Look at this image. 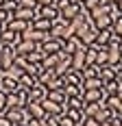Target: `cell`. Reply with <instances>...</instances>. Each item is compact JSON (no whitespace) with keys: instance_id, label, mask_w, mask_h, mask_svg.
Here are the masks:
<instances>
[{"instance_id":"obj_37","label":"cell","mask_w":122,"mask_h":126,"mask_svg":"<svg viewBox=\"0 0 122 126\" xmlns=\"http://www.w3.org/2000/svg\"><path fill=\"white\" fill-rule=\"evenodd\" d=\"M0 126H13V122H9V120L4 117V113H0Z\"/></svg>"},{"instance_id":"obj_24","label":"cell","mask_w":122,"mask_h":126,"mask_svg":"<svg viewBox=\"0 0 122 126\" xmlns=\"http://www.w3.org/2000/svg\"><path fill=\"white\" fill-rule=\"evenodd\" d=\"M44 57H46V52L37 46L35 50H31L28 54H26V61H31V63H41V61H44Z\"/></svg>"},{"instance_id":"obj_4","label":"cell","mask_w":122,"mask_h":126,"mask_svg":"<svg viewBox=\"0 0 122 126\" xmlns=\"http://www.w3.org/2000/svg\"><path fill=\"white\" fill-rule=\"evenodd\" d=\"M83 46H85V44L81 41L79 35H72V37H68V39L61 41V50L65 52V54H72V52H76L79 48H83Z\"/></svg>"},{"instance_id":"obj_7","label":"cell","mask_w":122,"mask_h":126,"mask_svg":"<svg viewBox=\"0 0 122 126\" xmlns=\"http://www.w3.org/2000/svg\"><path fill=\"white\" fill-rule=\"evenodd\" d=\"M4 28H9V31H15V33H24L26 28H31V22L28 20H20V17H9L7 22H4Z\"/></svg>"},{"instance_id":"obj_15","label":"cell","mask_w":122,"mask_h":126,"mask_svg":"<svg viewBox=\"0 0 122 126\" xmlns=\"http://www.w3.org/2000/svg\"><path fill=\"white\" fill-rule=\"evenodd\" d=\"M41 104H44L46 115H61V113H63V107H61L59 102H52V100H48V98H44Z\"/></svg>"},{"instance_id":"obj_46","label":"cell","mask_w":122,"mask_h":126,"mask_svg":"<svg viewBox=\"0 0 122 126\" xmlns=\"http://www.w3.org/2000/svg\"><path fill=\"white\" fill-rule=\"evenodd\" d=\"M2 2H4V0H0V7H2Z\"/></svg>"},{"instance_id":"obj_17","label":"cell","mask_w":122,"mask_h":126,"mask_svg":"<svg viewBox=\"0 0 122 126\" xmlns=\"http://www.w3.org/2000/svg\"><path fill=\"white\" fill-rule=\"evenodd\" d=\"M37 46H39V44L31 41V39H22V41L15 46V54H22V57H26V54H28L31 50H35Z\"/></svg>"},{"instance_id":"obj_2","label":"cell","mask_w":122,"mask_h":126,"mask_svg":"<svg viewBox=\"0 0 122 126\" xmlns=\"http://www.w3.org/2000/svg\"><path fill=\"white\" fill-rule=\"evenodd\" d=\"M15 48H9V46H2V50H0V72L4 74L9 67L13 65V61H15Z\"/></svg>"},{"instance_id":"obj_35","label":"cell","mask_w":122,"mask_h":126,"mask_svg":"<svg viewBox=\"0 0 122 126\" xmlns=\"http://www.w3.org/2000/svg\"><path fill=\"white\" fill-rule=\"evenodd\" d=\"M83 126H100V122H98L96 117H85L83 120Z\"/></svg>"},{"instance_id":"obj_20","label":"cell","mask_w":122,"mask_h":126,"mask_svg":"<svg viewBox=\"0 0 122 126\" xmlns=\"http://www.w3.org/2000/svg\"><path fill=\"white\" fill-rule=\"evenodd\" d=\"M18 83H20V87H22V89H31L33 85H37V76L28 74V72H22L20 78H18Z\"/></svg>"},{"instance_id":"obj_12","label":"cell","mask_w":122,"mask_h":126,"mask_svg":"<svg viewBox=\"0 0 122 126\" xmlns=\"http://www.w3.org/2000/svg\"><path fill=\"white\" fill-rule=\"evenodd\" d=\"M39 48L46 52V54H52V52H59L61 50V41L55 39V37H48V39H44V41L39 44Z\"/></svg>"},{"instance_id":"obj_28","label":"cell","mask_w":122,"mask_h":126,"mask_svg":"<svg viewBox=\"0 0 122 126\" xmlns=\"http://www.w3.org/2000/svg\"><path fill=\"white\" fill-rule=\"evenodd\" d=\"M81 76H83V78H92V76H98V65H96V63H92V65H85V67L81 70Z\"/></svg>"},{"instance_id":"obj_27","label":"cell","mask_w":122,"mask_h":126,"mask_svg":"<svg viewBox=\"0 0 122 126\" xmlns=\"http://www.w3.org/2000/svg\"><path fill=\"white\" fill-rule=\"evenodd\" d=\"M63 94H65L68 98L83 96V87H81V85H63Z\"/></svg>"},{"instance_id":"obj_43","label":"cell","mask_w":122,"mask_h":126,"mask_svg":"<svg viewBox=\"0 0 122 126\" xmlns=\"http://www.w3.org/2000/svg\"><path fill=\"white\" fill-rule=\"evenodd\" d=\"M13 126H26V124H13Z\"/></svg>"},{"instance_id":"obj_10","label":"cell","mask_w":122,"mask_h":126,"mask_svg":"<svg viewBox=\"0 0 122 126\" xmlns=\"http://www.w3.org/2000/svg\"><path fill=\"white\" fill-rule=\"evenodd\" d=\"M26 89H18L15 94H9V107H26Z\"/></svg>"},{"instance_id":"obj_30","label":"cell","mask_w":122,"mask_h":126,"mask_svg":"<svg viewBox=\"0 0 122 126\" xmlns=\"http://www.w3.org/2000/svg\"><path fill=\"white\" fill-rule=\"evenodd\" d=\"M102 2H107V0H83V9L85 11H94L96 7H100Z\"/></svg>"},{"instance_id":"obj_22","label":"cell","mask_w":122,"mask_h":126,"mask_svg":"<svg viewBox=\"0 0 122 126\" xmlns=\"http://www.w3.org/2000/svg\"><path fill=\"white\" fill-rule=\"evenodd\" d=\"M31 26H33L35 31H44V33H48L50 26H52V22H50V20H46V17H35V20L31 22Z\"/></svg>"},{"instance_id":"obj_26","label":"cell","mask_w":122,"mask_h":126,"mask_svg":"<svg viewBox=\"0 0 122 126\" xmlns=\"http://www.w3.org/2000/svg\"><path fill=\"white\" fill-rule=\"evenodd\" d=\"M83 89H102V80H100L98 76L83 78Z\"/></svg>"},{"instance_id":"obj_3","label":"cell","mask_w":122,"mask_h":126,"mask_svg":"<svg viewBox=\"0 0 122 126\" xmlns=\"http://www.w3.org/2000/svg\"><path fill=\"white\" fill-rule=\"evenodd\" d=\"M20 41H22V35H20V33H15V31H9V28H2V31H0V44H2V46L15 48Z\"/></svg>"},{"instance_id":"obj_45","label":"cell","mask_w":122,"mask_h":126,"mask_svg":"<svg viewBox=\"0 0 122 126\" xmlns=\"http://www.w3.org/2000/svg\"><path fill=\"white\" fill-rule=\"evenodd\" d=\"M2 28H4V24H0V31H2Z\"/></svg>"},{"instance_id":"obj_42","label":"cell","mask_w":122,"mask_h":126,"mask_svg":"<svg viewBox=\"0 0 122 126\" xmlns=\"http://www.w3.org/2000/svg\"><path fill=\"white\" fill-rule=\"evenodd\" d=\"M118 98H120V100H122V91H120V94H118Z\"/></svg>"},{"instance_id":"obj_41","label":"cell","mask_w":122,"mask_h":126,"mask_svg":"<svg viewBox=\"0 0 122 126\" xmlns=\"http://www.w3.org/2000/svg\"><path fill=\"white\" fill-rule=\"evenodd\" d=\"M107 2H111V4H118V2H120V0H107Z\"/></svg>"},{"instance_id":"obj_32","label":"cell","mask_w":122,"mask_h":126,"mask_svg":"<svg viewBox=\"0 0 122 126\" xmlns=\"http://www.w3.org/2000/svg\"><path fill=\"white\" fill-rule=\"evenodd\" d=\"M7 107H9V96H7V94H4V91L0 89V113H2V111H4Z\"/></svg>"},{"instance_id":"obj_33","label":"cell","mask_w":122,"mask_h":126,"mask_svg":"<svg viewBox=\"0 0 122 126\" xmlns=\"http://www.w3.org/2000/svg\"><path fill=\"white\" fill-rule=\"evenodd\" d=\"M74 124H76V122H72V120H70L65 113L59 115V126H74Z\"/></svg>"},{"instance_id":"obj_13","label":"cell","mask_w":122,"mask_h":126,"mask_svg":"<svg viewBox=\"0 0 122 126\" xmlns=\"http://www.w3.org/2000/svg\"><path fill=\"white\" fill-rule=\"evenodd\" d=\"M83 100L85 102H102L105 91L102 89H83Z\"/></svg>"},{"instance_id":"obj_5","label":"cell","mask_w":122,"mask_h":126,"mask_svg":"<svg viewBox=\"0 0 122 126\" xmlns=\"http://www.w3.org/2000/svg\"><path fill=\"white\" fill-rule=\"evenodd\" d=\"M0 89L9 96V94H15L18 89H22V87H20L18 78H13V76H9V74H2V78H0Z\"/></svg>"},{"instance_id":"obj_31","label":"cell","mask_w":122,"mask_h":126,"mask_svg":"<svg viewBox=\"0 0 122 126\" xmlns=\"http://www.w3.org/2000/svg\"><path fill=\"white\" fill-rule=\"evenodd\" d=\"M41 122L44 126H59V115H46V117H41Z\"/></svg>"},{"instance_id":"obj_8","label":"cell","mask_w":122,"mask_h":126,"mask_svg":"<svg viewBox=\"0 0 122 126\" xmlns=\"http://www.w3.org/2000/svg\"><path fill=\"white\" fill-rule=\"evenodd\" d=\"M46 94H48V89L44 87V85H33L31 89H26V98H28V102H39L46 98Z\"/></svg>"},{"instance_id":"obj_39","label":"cell","mask_w":122,"mask_h":126,"mask_svg":"<svg viewBox=\"0 0 122 126\" xmlns=\"http://www.w3.org/2000/svg\"><path fill=\"white\" fill-rule=\"evenodd\" d=\"M100 126H113V122H111V117H109V120H105V122H100Z\"/></svg>"},{"instance_id":"obj_44","label":"cell","mask_w":122,"mask_h":126,"mask_svg":"<svg viewBox=\"0 0 122 126\" xmlns=\"http://www.w3.org/2000/svg\"><path fill=\"white\" fill-rule=\"evenodd\" d=\"M74 2H81V4H83V0H74Z\"/></svg>"},{"instance_id":"obj_19","label":"cell","mask_w":122,"mask_h":126,"mask_svg":"<svg viewBox=\"0 0 122 126\" xmlns=\"http://www.w3.org/2000/svg\"><path fill=\"white\" fill-rule=\"evenodd\" d=\"M102 91H105V96H116V94H120V91H122V85L113 78V80L102 83Z\"/></svg>"},{"instance_id":"obj_18","label":"cell","mask_w":122,"mask_h":126,"mask_svg":"<svg viewBox=\"0 0 122 126\" xmlns=\"http://www.w3.org/2000/svg\"><path fill=\"white\" fill-rule=\"evenodd\" d=\"M96 35H98L96 28H94V26H87V28L79 35V37H81V41H83L85 46H92V44H96Z\"/></svg>"},{"instance_id":"obj_38","label":"cell","mask_w":122,"mask_h":126,"mask_svg":"<svg viewBox=\"0 0 122 126\" xmlns=\"http://www.w3.org/2000/svg\"><path fill=\"white\" fill-rule=\"evenodd\" d=\"M37 7H46V4H52V0H35Z\"/></svg>"},{"instance_id":"obj_25","label":"cell","mask_w":122,"mask_h":126,"mask_svg":"<svg viewBox=\"0 0 122 126\" xmlns=\"http://www.w3.org/2000/svg\"><path fill=\"white\" fill-rule=\"evenodd\" d=\"M92 117H96L98 122H105V120H109V117H111V109H109V107H105V104L100 102V107H98V111H96L94 115H92Z\"/></svg>"},{"instance_id":"obj_34","label":"cell","mask_w":122,"mask_h":126,"mask_svg":"<svg viewBox=\"0 0 122 126\" xmlns=\"http://www.w3.org/2000/svg\"><path fill=\"white\" fill-rule=\"evenodd\" d=\"M18 7H31V9H35L37 2L35 0H18Z\"/></svg>"},{"instance_id":"obj_36","label":"cell","mask_w":122,"mask_h":126,"mask_svg":"<svg viewBox=\"0 0 122 126\" xmlns=\"http://www.w3.org/2000/svg\"><path fill=\"white\" fill-rule=\"evenodd\" d=\"M9 17H11V15H9V13L4 11V9H2V7H0V24H4V22H7V20H9Z\"/></svg>"},{"instance_id":"obj_11","label":"cell","mask_w":122,"mask_h":126,"mask_svg":"<svg viewBox=\"0 0 122 126\" xmlns=\"http://www.w3.org/2000/svg\"><path fill=\"white\" fill-rule=\"evenodd\" d=\"M85 48L87 46H83V48H79L76 52L70 54V59H72V70H83V67H85Z\"/></svg>"},{"instance_id":"obj_21","label":"cell","mask_w":122,"mask_h":126,"mask_svg":"<svg viewBox=\"0 0 122 126\" xmlns=\"http://www.w3.org/2000/svg\"><path fill=\"white\" fill-rule=\"evenodd\" d=\"M46 98H48V100H52V102H59V104L68 102V96L63 94V89H48Z\"/></svg>"},{"instance_id":"obj_6","label":"cell","mask_w":122,"mask_h":126,"mask_svg":"<svg viewBox=\"0 0 122 126\" xmlns=\"http://www.w3.org/2000/svg\"><path fill=\"white\" fill-rule=\"evenodd\" d=\"M81 11H83V4H81V2H70V4H65V7L59 11V15L63 17V20L70 22V20H74Z\"/></svg>"},{"instance_id":"obj_16","label":"cell","mask_w":122,"mask_h":126,"mask_svg":"<svg viewBox=\"0 0 122 126\" xmlns=\"http://www.w3.org/2000/svg\"><path fill=\"white\" fill-rule=\"evenodd\" d=\"M55 76H57V72H55V67H41V72L37 74V83L46 87V85H48V83L52 80V78H55Z\"/></svg>"},{"instance_id":"obj_1","label":"cell","mask_w":122,"mask_h":126,"mask_svg":"<svg viewBox=\"0 0 122 126\" xmlns=\"http://www.w3.org/2000/svg\"><path fill=\"white\" fill-rule=\"evenodd\" d=\"M2 113H4V117H7L9 122H13V124H26V122L31 120V115L26 113L24 107H7Z\"/></svg>"},{"instance_id":"obj_9","label":"cell","mask_w":122,"mask_h":126,"mask_svg":"<svg viewBox=\"0 0 122 126\" xmlns=\"http://www.w3.org/2000/svg\"><path fill=\"white\" fill-rule=\"evenodd\" d=\"M26 113L31 115L33 120H41V117H46V111H44V104H41V100L39 102H26Z\"/></svg>"},{"instance_id":"obj_29","label":"cell","mask_w":122,"mask_h":126,"mask_svg":"<svg viewBox=\"0 0 122 126\" xmlns=\"http://www.w3.org/2000/svg\"><path fill=\"white\" fill-rule=\"evenodd\" d=\"M57 61H59V52H52V54H46V57H44L41 65H44V67H55Z\"/></svg>"},{"instance_id":"obj_40","label":"cell","mask_w":122,"mask_h":126,"mask_svg":"<svg viewBox=\"0 0 122 126\" xmlns=\"http://www.w3.org/2000/svg\"><path fill=\"white\" fill-rule=\"evenodd\" d=\"M116 7H118V11L122 13V0H120V2H118V4H116Z\"/></svg>"},{"instance_id":"obj_23","label":"cell","mask_w":122,"mask_h":126,"mask_svg":"<svg viewBox=\"0 0 122 126\" xmlns=\"http://www.w3.org/2000/svg\"><path fill=\"white\" fill-rule=\"evenodd\" d=\"M111 39V28H100L96 35V46H107Z\"/></svg>"},{"instance_id":"obj_14","label":"cell","mask_w":122,"mask_h":126,"mask_svg":"<svg viewBox=\"0 0 122 126\" xmlns=\"http://www.w3.org/2000/svg\"><path fill=\"white\" fill-rule=\"evenodd\" d=\"M11 15H13V17H20V20H28V22H33V20L37 17L35 9H31V7H18Z\"/></svg>"}]
</instances>
